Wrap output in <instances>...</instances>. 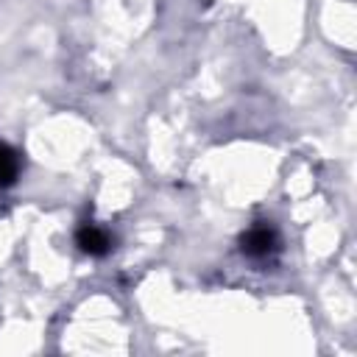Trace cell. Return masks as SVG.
<instances>
[{"label": "cell", "mask_w": 357, "mask_h": 357, "mask_svg": "<svg viewBox=\"0 0 357 357\" xmlns=\"http://www.w3.org/2000/svg\"><path fill=\"white\" fill-rule=\"evenodd\" d=\"M243 251H245L248 257H254V259L271 257V254L276 251V231H273L271 226H265V223L248 229V231L243 234Z\"/></svg>", "instance_id": "6da1fadb"}, {"label": "cell", "mask_w": 357, "mask_h": 357, "mask_svg": "<svg viewBox=\"0 0 357 357\" xmlns=\"http://www.w3.org/2000/svg\"><path fill=\"white\" fill-rule=\"evenodd\" d=\"M78 245H81V251H86V254H92V257H100V254H106V251H109L112 237H109V231H106V229L86 223V226L78 231Z\"/></svg>", "instance_id": "7a4b0ae2"}, {"label": "cell", "mask_w": 357, "mask_h": 357, "mask_svg": "<svg viewBox=\"0 0 357 357\" xmlns=\"http://www.w3.org/2000/svg\"><path fill=\"white\" fill-rule=\"evenodd\" d=\"M17 176H20V156L6 142H0V187L14 184Z\"/></svg>", "instance_id": "3957f363"}]
</instances>
